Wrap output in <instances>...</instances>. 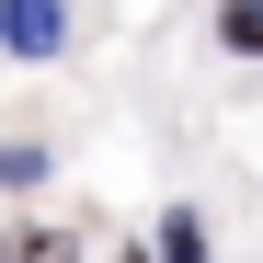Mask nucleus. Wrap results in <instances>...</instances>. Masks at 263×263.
Listing matches in <instances>:
<instances>
[{"instance_id": "1", "label": "nucleus", "mask_w": 263, "mask_h": 263, "mask_svg": "<svg viewBox=\"0 0 263 263\" xmlns=\"http://www.w3.org/2000/svg\"><path fill=\"white\" fill-rule=\"evenodd\" d=\"M0 46H23V58H58V46H69V12L23 0V12H0Z\"/></svg>"}, {"instance_id": "2", "label": "nucleus", "mask_w": 263, "mask_h": 263, "mask_svg": "<svg viewBox=\"0 0 263 263\" xmlns=\"http://www.w3.org/2000/svg\"><path fill=\"white\" fill-rule=\"evenodd\" d=\"M160 263H206V217H195V206L160 217Z\"/></svg>"}, {"instance_id": "3", "label": "nucleus", "mask_w": 263, "mask_h": 263, "mask_svg": "<svg viewBox=\"0 0 263 263\" xmlns=\"http://www.w3.org/2000/svg\"><path fill=\"white\" fill-rule=\"evenodd\" d=\"M217 34H229L240 58H263V12H229V23H217Z\"/></svg>"}, {"instance_id": "4", "label": "nucleus", "mask_w": 263, "mask_h": 263, "mask_svg": "<svg viewBox=\"0 0 263 263\" xmlns=\"http://www.w3.org/2000/svg\"><path fill=\"white\" fill-rule=\"evenodd\" d=\"M23 263H80V252H69L58 229H34V240H23Z\"/></svg>"}]
</instances>
